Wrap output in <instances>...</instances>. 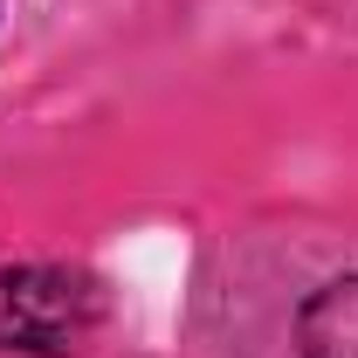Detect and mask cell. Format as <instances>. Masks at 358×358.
Returning <instances> with one entry per match:
<instances>
[{
  "instance_id": "obj_1",
  "label": "cell",
  "mask_w": 358,
  "mask_h": 358,
  "mask_svg": "<svg viewBox=\"0 0 358 358\" xmlns=\"http://www.w3.org/2000/svg\"><path fill=\"white\" fill-rule=\"evenodd\" d=\"M103 324V282L90 268L21 262L0 268V352L21 358H69Z\"/></svg>"
},
{
  "instance_id": "obj_2",
  "label": "cell",
  "mask_w": 358,
  "mask_h": 358,
  "mask_svg": "<svg viewBox=\"0 0 358 358\" xmlns=\"http://www.w3.org/2000/svg\"><path fill=\"white\" fill-rule=\"evenodd\" d=\"M296 358H358V275H331L303 296Z\"/></svg>"
}]
</instances>
